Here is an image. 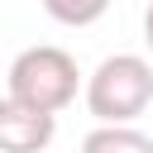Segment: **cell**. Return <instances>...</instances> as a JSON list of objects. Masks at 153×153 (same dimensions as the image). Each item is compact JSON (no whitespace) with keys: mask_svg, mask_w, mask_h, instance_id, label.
<instances>
[{"mask_svg":"<svg viewBox=\"0 0 153 153\" xmlns=\"http://www.w3.org/2000/svg\"><path fill=\"white\" fill-rule=\"evenodd\" d=\"M76 86H81L76 57L67 48H53V43L24 48L10 62V76H5V96L10 100L33 105V110H53V115H62L76 100Z\"/></svg>","mask_w":153,"mask_h":153,"instance_id":"cell-1","label":"cell"},{"mask_svg":"<svg viewBox=\"0 0 153 153\" xmlns=\"http://www.w3.org/2000/svg\"><path fill=\"white\" fill-rule=\"evenodd\" d=\"M153 105V67L139 53H115L86 76V110L100 124H134Z\"/></svg>","mask_w":153,"mask_h":153,"instance_id":"cell-2","label":"cell"},{"mask_svg":"<svg viewBox=\"0 0 153 153\" xmlns=\"http://www.w3.org/2000/svg\"><path fill=\"white\" fill-rule=\"evenodd\" d=\"M57 134V115L53 110H33L5 96L0 105V148L5 153H43Z\"/></svg>","mask_w":153,"mask_h":153,"instance_id":"cell-3","label":"cell"},{"mask_svg":"<svg viewBox=\"0 0 153 153\" xmlns=\"http://www.w3.org/2000/svg\"><path fill=\"white\" fill-rule=\"evenodd\" d=\"M81 153H153V139L134 124H96L81 139Z\"/></svg>","mask_w":153,"mask_h":153,"instance_id":"cell-4","label":"cell"},{"mask_svg":"<svg viewBox=\"0 0 153 153\" xmlns=\"http://www.w3.org/2000/svg\"><path fill=\"white\" fill-rule=\"evenodd\" d=\"M43 10H48V19H57L67 29H86L110 10V0H43Z\"/></svg>","mask_w":153,"mask_h":153,"instance_id":"cell-5","label":"cell"},{"mask_svg":"<svg viewBox=\"0 0 153 153\" xmlns=\"http://www.w3.org/2000/svg\"><path fill=\"white\" fill-rule=\"evenodd\" d=\"M143 43H148V48H153V5H148V10H143Z\"/></svg>","mask_w":153,"mask_h":153,"instance_id":"cell-6","label":"cell"}]
</instances>
